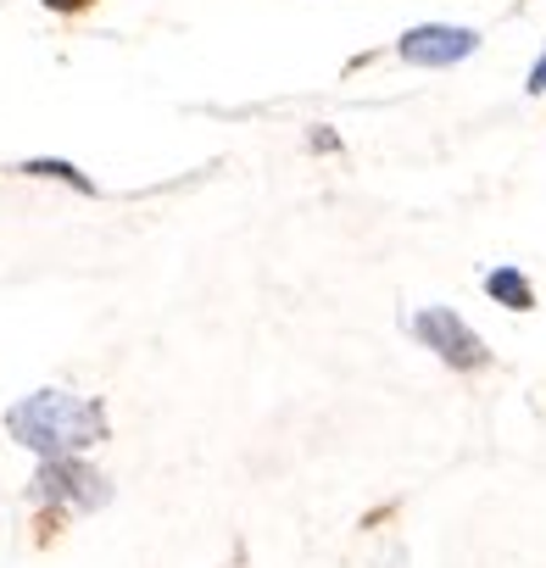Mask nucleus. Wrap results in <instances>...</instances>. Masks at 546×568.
I'll return each mask as SVG.
<instances>
[{
    "label": "nucleus",
    "instance_id": "nucleus-1",
    "mask_svg": "<svg viewBox=\"0 0 546 568\" xmlns=\"http://www.w3.org/2000/svg\"><path fill=\"white\" fill-rule=\"evenodd\" d=\"M7 435L18 446L40 452V463L46 457H79L84 446L107 440V407L51 385V390H34L18 407H7Z\"/></svg>",
    "mask_w": 546,
    "mask_h": 568
},
{
    "label": "nucleus",
    "instance_id": "nucleus-2",
    "mask_svg": "<svg viewBox=\"0 0 546 568\" xmlns=\"http://www.w3.org/2000/svg\"><path fill=\"white\" fill-rule=\"evenodd\" d=\"M34 496L51 513H95V507L112 501V485L84 457H46L40 463V479H34Z\"/></svg>",
    "mask_w": 546,
    "mask_h": 568
},
{
    "label": "nucleus",
    "instance_id": "nucleus-3",
    "mask_svg": "<svg viewBox=\"0 0 546 568\" xmlns=\"http://www.w3.org/2000/svg\"><path fill=\"white\" fill-rule=\"evenodd\" d=\"M413 335H418V346H429L441 363H452V368H463V374H474V368L491 363L485 341H479L452 307H424V313H413Z\"/></svg>",
    "mask_w": 546,
    "mask_h": 568
},
{
    "label": "nucleus",
    "instance_id": "nucleus-4",
    "mask_svg": "<svg viewBox=\"0 0 546 568\" xmlns=\"http://www.w3.org/2000/svg\"><path fill=\"white\" fill-rule=\"evenodd\" d=\"M396 51L413 68H452V62H468L479 51V34L474 29H452V23H424V29H407Z\"/></svg>",
    "mask_w": 546,
    "mask_h": 568
},
{
    "label": "nucleus",
    "instance_id": "nucleus-5",
    "mask_svg": "<svg viewBox=\"0 0 546 568\" xmlns=\"http://www.w3.org/2000/svg\"><path fill=\"white\" fill-rule=\"evenodd\" d=\"M485 291H491L502 307H513V313H529V307H535L529 278H524L518 267H496V273H485Z\"/></svg>",
    "mask_w": 546,
    "mask_h": 568
},
{
    "label": "nucleus",
    "instance_id": "nucleus-6",
    "mask_svg": "<svg viewBox=\"0 0 546 568\" xmlns=\"http://www.w3.org/2000/svg\"><path fill=\"white\" fill-rule=\"evenodd\" d=\"M23 173H57V179H68L73 190H95V184H90L84 173H73L68 162H23Z\"/></svg>",
    "mask_w": 546,
    "mask_h": 568
},
{
    "label": "nucleus",
    "instance_id": "nucleus-7",
    "mask_svg": "<svg viewBox=\"0 0 546 568\" xmlns=\"http://www.w3.org/2000/svg\"><path fill=\"white\" fill-rule=\"evenodd\" d=\"M40 7H51V12H84V7H95V0H40Z\"/></svg>",
    "mask_w": 546,
    "mask_h": 568
},
{
    "label": "nucleus",
    "instance_id": "nucleus-8",
    "mask_svg": "<svg viewBox=\"0 0 546 568\" xmlns=\"http://www.w3.org/2000/svg\"><path fill=\"white\" fill-rule=\"evenodd\" d=\"M540 90H546V57L529 68V95H540Z\"/></svg>",
    "mask_w": 546,
    "mask_h": 568
}]
</instances>
